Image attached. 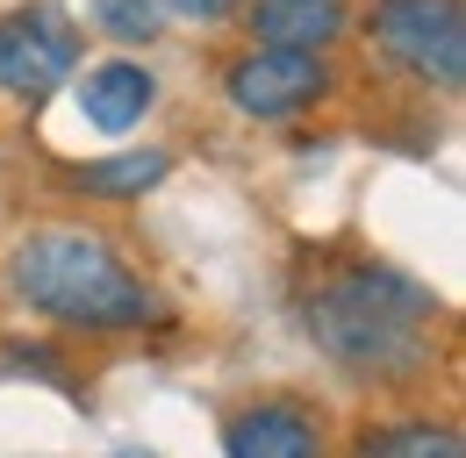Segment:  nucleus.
Returning <instances> with one entry per match:
<instances>
[{
	"label": "nucleus",
	"mask_w": 466,
	"mask_h": 458,
	"mask_svg": "<svg viewBox=\"0 0 466 458\" xmlns=\"http://www.w3.org/2000/svg\"><path fill=\"white\" fill-rule=\"evenodd\" d=\"M301 323L338 365L359 373H409L423 365V323H431V294L395 280L380 265H323L316 286L301 294Z\"/></svg>",
	"instance_id": "f257e3e1"
},
{
	"label": "nucleus",
	"mask_w": 466,
	"mask_h": 458,
	"mask_svg": "<svg viewBox=\"0 0 466 458\" xmlns=\"http://www.w3.org/2000/svg\"><path fill=\"white\" fill-rule=\"evenodd\" d=\"M15 301H29L36 315L72 323V330H137L158 315L151 286L116 258V244H101L94 229H36L22 236V251L7 258Z\"/></svg>",
	"instance_id": "f03ea898"
},
{
	"label": "nucleus",
	"mask_w": 466,
	"mask_h": 458,
	"mask_svg": "<svg viewBox=\"0 0 466 458\" xmlns=\"http://www.w3.org/2000/svg\"><path fill=\"white\" fill-rule=\"evenodd\" d=\"M373 44L402 72L431 79V86H460L466 79V7L460 0H380L373 7Z\"/></svg>",
	"instance_id": "7ed1b4c3"
},
{
	"label": "nucleus",
	"mask_w": 466,
	"mask_h": 458,
	"mask_svg": "<svg viewBox=\"0 0 466 458\" xmlns=\"http://www.w3.org/2000/svg\"><path fill=\"white\" fill-rule=\"evenodd\" d=\"M72 65H79V29H72L65 7L36 0V7H15L0 22V86L15 101L58 94L65 79H72Z\"/></svg>",
	"instance_id": "20e7f679"
},
{
	"label": "nucleus",
	"mask_w": 466,
	"mask_h": 458,
	"mask_svg": "<svg viewBox=\"0 0 466 458\" xmlns=\"http://www.w3.org/2000/svg\"><path fill=\"white\" fill-rule=\"evenodd\" d=\"M330 72L316 51H273V44H251V51L230 65V101L237 114L251 122H280V114H301L323 101Z\"/></svg>",
	"instance_id": "39448f33"
},
{
	"label": "nucleus",
	"mask_w": 466,
	"mask_h": 458,
	"mask_svg": "<svg viewBox=\"0 0 466 458\" xmlns=\"http://www.w3.org/2000/svg\"><path fill=\"white\" fill-rule=\"evenodd\" d=\"M223 452L230 458H323V423L309 415V401H251L223 423Z\"/></svg>",
	"instance_id": "423d86ee"
},
{
	"label": "nucleus",
	"mask_w": 466,
	"mask_h": 458,
	"mask_svg": "<svg viewBox=\"0 0 466 458\" xmlns=\"http://www.w3.org/2000/svg\"><path fill=\"white\" fill-rule=\"evenodd\" d=\"M158 101V79L144 72V65H129V57H108V65H94L86 79H79V114L94 122V129H108L122 136L129 122H144Z\"/></svg>",
	"instance_id": "0eeeda50"
},
{
	"label": "nucleus",
	"mask_w": 466,
	"mask_h": 458,
	"mask_svg": "<svg viewBox=\"0 0 466 458\" xmlns=\"http://www.w3.org/2000/svg\"><path fill=\"white\" fill-rule=\"evenodd\" d=\"M251 36L273 51H323L345 36V0H251Z\"/></svg>",
	"instance_id": "6e6552de"
},
{
	"label": "nucleus",
	"mask_w": 466,
	"mask_h": 458,
	"mask_svg": "<svg viewBox=\"0 0 466 458\" xmlns=\"http://www.w3.org/2000/svg\"><path fill=\"white\" fill-rule=\"evenodd\" d=\"M166 172H173L166 151H122V158H94V165H79V172H72V186L94 194V201H137V194H151Z\"/></svg>",
	"instance_id": "1a4fd4ad"
},
{
	"label": "nucleus",
	"mask_w": 466,
	"mask_h": 458,
	"mask_svg": "<svg viewBox=\"0 0 466 458\" xmlns=\"http://www.w3.org/2000/svg\"><path fill=\"white\" fill-rule=\"evenodd\" d=\"M359 458H466L460 452V430H431V423H395V430H373L359 437Z\"/></svg>",
	"instance_id": "9d476101"
},
{
	"label": "nucleus",
	"mask_w": 466,
	"mask_h": 458,
	"mask_svg": "<svg viewBox=\"0 0 466 458\" xmlns=\"http://www.w3.org/2000/svg\"><path fill=\"white\" fill-rule=\"evenodd\" d=\"M94 22H101L108 36H122V44H151L158 22H166V7H158V0H101Z\"/></svg>",
	"instance_id": "9b49d317"
},
{
	"label": "nucleus",
	"mask_w": 466,
	"mask_h": 458,
	"mask_svg": "<svg viewBox=\"0 0 466 458\" xmlns=\"http://www.w3.org/2000/svg\"><path fill=\"white\" fill-rule=\"evenodd\" d=\"M173 15H194V22H223L230 7H244V0H166Z\"/></svg>",
	"instance_id": "f8f14e48"
},
{
	"label": "nucleus",
	"mask_w": 466,
	"mask_h": 458,
	"mask_svg": "<svg viewBox=\"0 0 466 458\" xmlns=\"http://www.w3.org/2000/svg\"><path fill=\"white\" fill-rule=\"evenodd\" d=\"M122 458H151V452H122Z\"/></svg>",
	"instance_id": "ddd939ff"
}]
</instances>
